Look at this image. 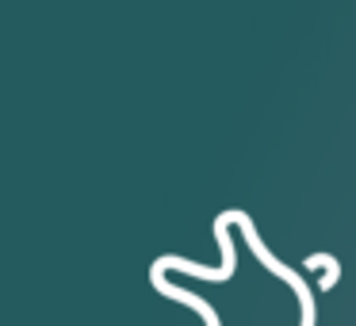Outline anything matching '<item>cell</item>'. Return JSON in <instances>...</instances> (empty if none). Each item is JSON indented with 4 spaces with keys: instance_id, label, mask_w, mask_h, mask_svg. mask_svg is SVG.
<instances>
[{
    "instance_id": "7a4b0ae2",
    "label": "cell",
    "mask_w": 356,
    "mask_h": 326,
    "mask_svg": "<svg viewBox=\"0 0 356 326\" xmlns=\"http://www.w3.org/2000/svg\"><path fill=\"white\" fill-rule=\"evenodd\" d=\"M302 272H322V277H318V292H330V288H337V280H341V261H337V254H330V249H318V254L302 257Z\"/></svg>"
},
{
    "instance_id": "6da1fadb",
    "label": "cell",
    "mask_w": 356,
    "mask_h": 326,
    "mask_svg": "<svg viewBox=\"0 0 356 326\" xmlns=\"http://www.w3.org/2000/svg\"><path fill=\"white\" fill-rule=\"evenodd\" d=\"M149 288H154L157 295H165V300H177V303H184V307H192L207 326H222V315L215 311V303H207L203 295H195L192 288H184V284H172L169 272L157 269V265H149Z\"/></svg>"
}]
</instances>
